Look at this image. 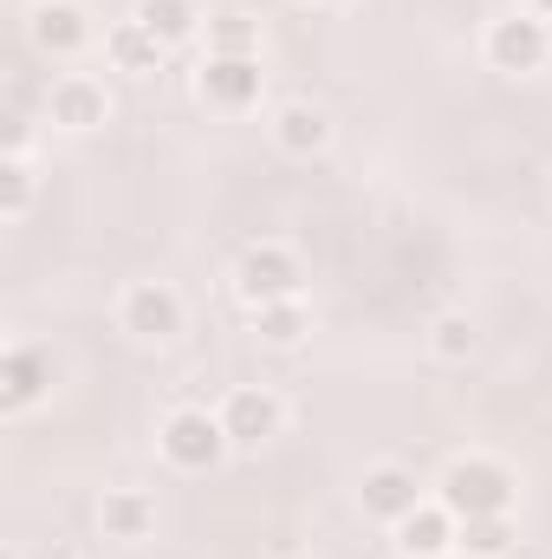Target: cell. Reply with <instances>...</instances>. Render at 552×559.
Returning a JSON list of instances; mask_svg holds the SVG:
<instances>
[{
	"instance_id": "6da1fadb",
	"label": "cell",
	"mask_w": 552,
	"mask_h": 559,
	"mask_svg": "<svg viewBox=\"0 0 552 559\" xmlns=\"http://www.w3.org/2000/svg\"><path fill=\"white\" fill-rule=\"evenodd\" d=\"M435 501L455 514V521H481V514H514L520 501V475L501 462V455H455L435 481Z\"/></svg>"
},
{
	"instance_id": "7a4b0ae2",
	"label": "cell",
	"mask_w": 552,
	"mask_h": 559,
	"mask_svg": "<svg viewBox=\"0 0 552 559\" xmlns=\"http://www.w3.org/2000/svg\"><path fill=\"white\" fill-rule=\"evenodd\" d=\"M156 455L176 468V475H215L235 442L221 429V411H202V404H176L169 417L156 423Z\"/></svg>"
},
{
	"instance_id": "3957f363",
	"label": "cell",
	"mask_w": 552,
	"mask_h": 559,
	"mask_svg": "<svg viewBox=\"0 0 552 559\" xmlns=\"http://www.w3.org/2000/svg\"><path fill=\"white\" fill-rule=\"evenodd\" d=\"M118 332L131 345H176L189 332V299L169 280H131L118 293Z\"/></svg>"
},
{
	"instance_id": "277c9868",
	"label": "cell",
	"mask_w": 552,
	"mask_h": 559,
	"mask_svg": "<svg viewBox=\"0 0 552 559\" xmlns=\"http://www.w3.org/2000/svg\"><path fill=\"white\" fill-rule=\"evenodd\" d=\"M481 59H488L494 72H507V79H533V72H547L552 66V20L527 13V7L488 20V33H481Z\"/></svg>"
},
{
	"instance_id": "5b68a950",
	"label": "cell",
	"mask_w": 552,
	"mask_h": 559,
	"mask_svg": "<svg viewBox=\"0 0 552 559\" xmlns=\"http://www.w3.org/2000/svg\"><path fill=\"white\" fill-rule=\"evenodd\" d=\"M235 293H241L248 312L254 306H279V299H305V261L286 241H254L235 261Z\"/></svg>"
},
{
	"instance_id": "8992f818",
	"label": "cell",
	"mask_w": 552,
	"mask_h": 559,
	"mask_svg": "<svg viewBox=\"0 0 552 559\" xmlns=\"http://www.w3.org/2000/svg\"><path fill=\"white\" fill-rule=\"evenodd\" d=\"M195 98H202L208 111H221V118H248V111L267 98V66H261V52H235V59L202 52V66H195Z\"/></svg>"
},
{
	"instance_id": "52a82bcc",
	"label": "cell",
	"mask_w": 552,
	"mask_h": 559,
	"mask_svg": "<svg viewBox=\"0 0 552 559\" xmlns=\"http://www.w3.org/2000/svg\"><path fill=\"white\" fill-rule=\"evenodd\" d=\"M26 39H33L39 59L72 66V59H85V52L98 46V20H92L85 0H33V13H26Z\"/></svg>"
},
{
	"instance_id": "ba28073f",
	"label": "cell",
	"mask_w": 552,
	"mask_h": 559,
	"mask_svg": "<svg viewBox=\"0 0 552 559\" xmlns=\"http://www.w3.org/2000/svg\"><path fill=\"white\" fill-rule=\"evenodd\" d=\"M46 124H52L59 138H92V131H105V124H111V92H105V79H92V72H59V79L46 85Z\"/></svg>"
},
{
	"instance_id": "9c48e42d",
	"label": "cell",
	"mask_w": 552,
	"mask_h": 559,
	"mask_svg": "<svg viewBox=\"0 0 552 559\" xmlns=\"http://www.w3.org/2000/svg\"><path fill=\"white\" fill-rule=\"evenodd\" d=\"M221 429H228V442H235L241 455H254V449H267L274 436H286V397L267 391V384H241V391L221 397Z\"/></svg>"
},
{
	"instance_id": "30bf717a",
	"label": "cell",
	"mask_w": 552,
	"mask_h": 559,
	"mask_svg": "<svg viewBox=\"0 0 552 559\" xmlns=\"http://www.w3.org/2000/svg\"><path fill=\"white\" fill-rule=\"evenodd\" d=\"M52 378H59V365H52L46 345H33V338L7 345V358H0V417L39 411V404L52 397Z\"/></svg>"
},
{
	"instance_id": "8fae6325",
	"label": "cell",
	"mask_w": 552,
	"mask_h": 559,
	"mask_svg": "<svg viewBox=\"0 0 552 559\" xmlns=\"http://www.w3.org/2000/svg\"><path fill=\"white\" fill-rule=\"evenodd\" d=\"M429 495H422V481H416L410 462H371L364 475H358V508H364V521H377V527H397L404 514H416Z\"/></svg>"
},
{
	"instance_id": "7c38bea8",
	"label": "cell",
	"mask_w": 552,
	"mask_h": 559,
	"mask_svg": "<svg viewBox=\"0 0 552 559\" xmlns=\"http://www.w3.org/2000/svg\"><path fill=\"white\" fill-rule=\"evenodd\" d=\"M267 131H274V150H279V156H292V163L325 156L332 138H338V131H332V111H325V105H312V98H286V105H274Z\"/></svg>"
},
{
	"instance_id": "4fadbf2b",
	"label": "cell",
	"mask_w": 552,
	"mask_h": 559,
	"mask_svg": "<svg viewBox=\"0 0 552 559\" xmlns=\"http://www.w3.org/2000/svg\"><path fill=\"white\" fill-rule=\"evenodd\" d=\"M391 540H397V554L404 559H455V540H461V521L429 495L416 514H404L397 527H391Z\"/></svg>"
},
{
	"instance_id": "5bb4252c",
	"label": "cell",
	"mask_w": 552,
	"mask_h": 559,
	"mask_svg": "<svg viewBox=\"0 0 552 559\" xmlns=\"http://www.w3.org/2000/svg\"><path fill=\"white\" fill-rule=\"evenodd\" d=\"M163 59H169V46H163L143 20H111V26H105V66H111V72H124V79H156Z\"/></svg>"
},
{
	"instance_id": "9a60e30c",
	"label": "cell",
	"mask_w": 552,
	"mask_h": 559,
	"mask_svg": "<svg viewBox=\"0 0 552 559\" xmlns=\"http://www.w3.org/2000/svg\"><path fill=\"white\" fill-rule=\"evenodd\" d=\"M98 534L118 540V547H143V540L156 534V495H143V488H105V501H98Z\"/></svg>"
},
{
	"instance_id": "2e32d148",
	"label": "cell",
	"mask_w": 552,
	"mask_h": 559,
	"mask_svg": "<svg viewBox=\"0 0 552 559\" xmlns=\"http://www.w3.org/2000/svg\"><path fill=\"white\" fill-rule=\"evenodd\" d=\"M131 20H143V26H149V33H156L169 52L208 33V13H202V0H137V7H131Z\"/></svg>"
},
{
	"instance_id": "e0dca14e",
	"label": "cell",
	"mask_w": 552,
	"mask_h": 559,
	"mask_svg": "<svg viewBox=\"0 0 552 559\" xmlns=\"http://www.w3.org/2000/svg\"><path fill=\"white\" fill-rule=\"evenodd\" d=\"M248 319H254V338H261L267 352H299V345L312 338V306H305V299H279V306H254Z\"/></svg>"
},
{
	"instance_id": "ac0fdd59",
	"label": "cell",
	"mask_w": 552,
	"mask_h": 559,
	"mask_svg": "<svg viewBox=\"0 0 552 559\" xmlns=\"http://www.w3.org/2000/svg\"><path fill=\"white\" fill-rule=\"evenodd\" d=\"M475 345H481V325H475L461 306H448V312L429 319V358H442V365H468Z\"/></svg>"
},
{
	"instance_id": "d6986e66",
	"label": "cell",
	"mask_w": 552,
	"mask_h": 559,
	"mask_svg": "<svg viewBox=\"0 0 552 559\" xmlns=\"http://www.w3.org/2000/svg\"><path fill=\"white\" fill-rule=\"evenodd\" d=\"M514 540H520L514 514H481V521H461L455 554H461V559H507V554H514Z\"/></svg>"
},
{
	"instance_id": "ffe728a7",
	"label": "cell",
	"mask_w": 552,
	"mask_h": 559,
	"mask_svg": "<svg viewBox=\"0 0 552 559\" xmlns=\"http://www.w3.org/2000/svg\"><path fill=\"white\" fill-rule=\"evenodd\" d=\"M39 202V169L33 156H0V222H26Z\"/></svg>"
},
{
	"instance_id": "44dd1931",
	"label": "cell",
	"mask_w": 552,
	"mask_h": 559,
	"mask_svg": "<svg viewBox=\"0 0 552 559\" xmlns=\"http://www.w3.org/2000/svg\"><path fill=\"white\" fill-rule=\"evenodd\" d=\"M202 39H208V52H215V59H235V52H261V20L228 7V13H208V33H202Z\"/></svg>"
},
{
	"instance_id": "7402d4cb",
	"label": "cell",
	"mask_w": 552,
	"mask_h": 559,
	"mask_svg": "<svg viewBox=\"0 0 552 559\" xmlns=\"http://www.w3.org/2000/svg\"><path fill=\"white\" fill-rule=\"evenodd\" d=\"M527 13H540V20H552V0H520Z\"/></svg>"
},
{
	"instance_id": "603a6c76",
	"label": "cell",
	"mask_w": 552,
	"mask_h": 559,
	"mask_svg": "<svg viewBox=\"0 0 552 559\" xmlns=\"http://www.w3.org/2000/svg\"><path fill=\"white\" fill-rule=\"evenodd\" d=\"M305 7H351V0H305Z\"/></svg>"
}]
</instances>
